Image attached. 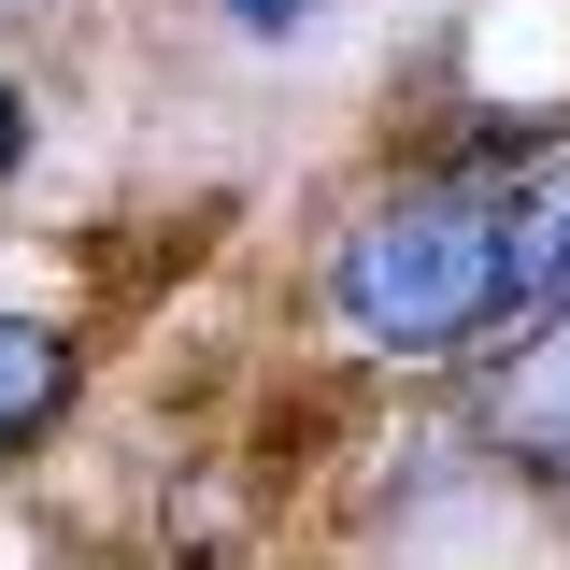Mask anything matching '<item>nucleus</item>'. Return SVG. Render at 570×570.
Here are the masks:
<instances>
[{
  "label": "nucleus",
  "instance_id": "nucleus-4",
  "mask_svg": "<svg viewBox=\"0 0 570 570\" xmlns=\"http://www.w3.org/2000/svg\"><path fill=\"white\" fill-rule=\"evenodd\" d=\"M58 400H71V343H58V328H29V314H0V456L58 414Z\"/></svg>",
  "mask_w": 570,
  "mask_h": 570
},
{
  "label": "nucleus",
  "instance_id": "nucleus-3",
  "mask_svg": "<svg viewBox=\"0 0 570 570\" xmlns=\"http://www.w3.org/2000/svg\"><path fill=\"white\" fill-rule=\"evenodd\" d=\"M499 314L513 328L570 314V142H542L528 171H499Z\"/></svg>",
  "mask_w": 570,
  "mask_h": 570
},
{
  "label": "nucleus",
  "instance_id": "nucleus-2",
  "mask_svg": "<svg viewBox=\"0 0 570 570\" xmlns=\"http://www.w3.org/2000/svg\"><path fill=\"white\" fill-rule=\"evenodd\" d=\"M485 442L528 471V485H557V499H570V314L513 328V356L485 371Z\"/></svg>",
  "mask_w": 570,
  "mask_h": 570
},
{
  "label": "nucleus",
  "instance_id": "nucleus-1",
  "mask_svg": "<svg viewBox=\"0 0 570 570\" xmlns=\"http://www.w3.org/2000/svg\"><path fill=\"white\" fill-rule=\"evenodd\" d=\"M328 299L371 356H471L499 328V171H400L343 214Z\"/></svg>",
  "mask_w": 570,
  "mask_h": 570
},
{
  "label": "nucleus",
  "instance_id": "nucleus-5",
  "mask_svg": "<svg viewBox=\"0 0 570 570\" xmlns=\"http://www.w3.org/2000/svg\"><path fill=\"white\" fill-rule=\"evenodd\" d=\"M14 157H29V115H14V86H0V186H14Z\"/></svg>",
  "mask_w": 570,
  "mask_h": 570
},
{
  "label": "nucleus",
  "instance_id": "nucleus-6",
  "mask_svg": "<svg viewBox=\"0 0 570 570\" xmlns=\"http://www.w3.org/2000/svg\"><path fill=\"white\" fill-rule=\"evenodd\" d=\"M228 14H243V29H285V14H314V0H228Z\"/></svg>",
  "mask_w": 570,
  "mask_h": 570
}]
</instances>
